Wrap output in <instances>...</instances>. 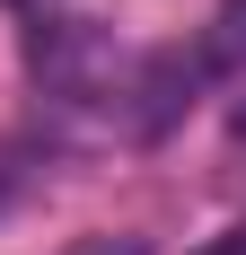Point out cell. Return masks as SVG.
<instances>
[{
    "label": "cell",
    "mask_w": 246,
    "mask_h": 255,
    "mask_svg": "<svg viewBox=\"0 0 246 255\" xmlns=\"http://www.w3.org/2000/svg\"><path fill=\"white\" fill-rule=\"evenodd\" d=\"M238 62H246V0H229V9H211L176 53L141 62V79H132V97H141L132 106V132H167L176 115L202 106V88H220Z\"/></svg>",
    "instance_id": "1"
},
{
    "label": "cell",
    "mask_w": 246,
    "mask_h": 255,
    "mask_svg": "<svg viewBox=\"0 0 246 255\" xmlns=\"http://www.w3.org/2000/svg\"><path fill=\"white\" fill-rule=\"evenodd\" d=\"M202 255H246V220H238V229H229V238H211V247H202Z\"/></svg>",
    "instance_id": "3"
},
{
    "label": "cell",
    "mask_w": 246,
    "mask_h": 255,
    "mask_svg": "<svg viewBox=\"0 0 246 255\" xmlns=\"http://www.w3.org/2000/svg\"><path fill=\"white\" fill-rule=\"evenodd\" d=\"M71 255H141V238H79Z\"/></svg>",
    "instance_id": "2"
},
{
    "label": "cell",
    "mask_w": 246,
    "mask_h": 255,
    "mask_svg": "<svg viewBox=\"0 0 246 255\" xmlns=\"http://www.w3.org/2000/svg\"><path fill=\"white\" fill-rule=\"evenodd\" d=\"M238 132H246V115H238Z\"/></svg>",
    "instance_id": "4"
}]
</instances>
